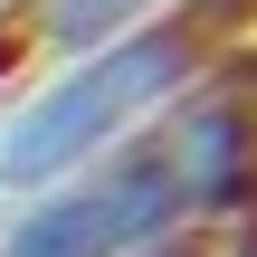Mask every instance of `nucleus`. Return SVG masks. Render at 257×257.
Segmentation results:
<instances>
[{
	"instance_id": "1",
	"label": "nucleus",
	"mask_w": 257,
	"mask_h": 257,
	"mask_svg": "<svg viewBox=\"0 0 257 257\" xmlns=\"http://www.w3.org/2000/svg\"><path fill=\"white\" fill-rule=\"evenodd\" d=\"M210 48H219V0H172L162 19L67 57V76L38 86L0 124V191H48V181L86 172L95 153L134 143V124H153L162 105H181L200 86Z\"/></svg>"
},
{
	"instance_id": "2",
	"label": "nucleus",
	"mask_w": 257,
	"mask_h": 257,
	"mask_svg": "<svg viewBox=\"0 0 257 257\" xmlns=\"http://www.w3.org/2000/svg\"><path fill=\"white\" fill-rule=\"evenodd\" d=\"M181 219H191L181 172H172L162 134H143V143H114L86 172L48 181L38 210L10 219L0 257H134V248H162Z\"/></svg>"
},
{
	"instance_id": "3",
	"label": "nucleus",
	"mask_w": 257,
	"mask_h": 257,
	"mask_svg": "<svg viewBox=\"0 0 257 257\" xmlns=\"http://www.w3.org/2000/svg\"><path fill=\"white\" fill-rule=\"evenodd\" d=\"M162 10H172V0H38V38L67 48V57H86V48L143 29V19H162Z\"/></svg>"
},
{
	"instance_id": "4",
	"label": "nucleus",
	"mask_w": 257,
	"mask_h": 257,
	"mask_svg": "<svg viewBox=\"0 0 257 257\" xmlns=\"http://www.w3.org/2000/svg\"><path fill=\"white\" fill-rule=\"evenodd\" d=\"M10 67H19V29H0V76H10Z\"/></svg>"
}]
</instances>
